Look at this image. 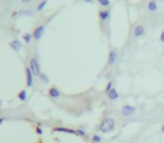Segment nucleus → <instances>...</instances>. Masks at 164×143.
<instances>
[{
	"label": "nucleus",
	"instance_id": "obj_8",
	"mask_svg": "<svg viewBox=\"0 0 164 143\" xmlns=\"http://www.w3.org/2000/svg\"><path fill=\"white\" fill-rule=\"evenodd\" d=\"M48 95L52 97V98H59L61 96V92L57 90L56 87H51L48 90Z\"/></svg>",
	"mask_w": 164,
	"mask_h": 143
},
{
	"label": "nucleus",
	"instance_id": "obj_2",
	"mask_svg": "<svg viewBox=\"0 0 164 143\" xmlns=\"http://www.w3.org/2000/svg\"><path fill=\"white\" fill-rule=\"evenodd\" d=\"M29 68H31V73L34 74V76H40L41 74V68H40V64L36 58H31L29 61Z\"/></svg>",
	"mask_w": 164,
	"mask_h": 143
},
{
	"label": "nucleus",
	"instance_id": "obj_7",
	"mask_svg": "<svg viewBox=\"0 0 164 143\" xmlns=\"http://www.w3.org/2000/svg\"><path fill=\"white\" fill-rule=\"evenodd\" d=\"M9 46H10V48L12 49V51H19L21 49V43L18 39H14V40H11L10 43H9Z\"/></svg>",
	"mask_w": 164,
	"mask_h": 143
},
{
	"label": "nucleus",
	"instance_id": "obj_5",
	"mask_svg": "<svg viewBox=\"0 0 164 143\" xmlns=\"http://www.w3.org/2000/svg\"><path fill=\"white\" fill-rule=\"evenodd\" d=\"M136 111V108L132 105H124L122 108V114L124 116H132Z\"/></svg>",
	"mask_w": 164,
	"mask_h": 143
},
{
	"label": "nucleus",
	"instance_id": "obj_9",
	"mask_svg": "<svg viewBox=\"0 0 164 143\" xmlns=\"http://www.w3.org/2000/svg\"><path fill=\"white\" fill-rule=\"evenodd\" d=\"M99 18L101 21H107L110 18V10H100L99 11Z\"/></svg>",
	"mask_w": 164,
	"mask_h": 143
},
{
	"label": "nucleus",
	"instance_id": "obj_25",
	"mask_svg": "<svg viewBox=\"0 0 164 143\" xmlns=\"http://www.w3.org/2000/svg\"><path fill=\"white\" fill-rule=\"evenodd\" d=\"M5 120H6L5 118H0V124H2V123L5 122Z\"/></svg>",
	"mask_w": 164,
	"mask_h": 143
},
{
	"label": "nucleus",
	"instance_id": "obj_28",
	"mask_svg": "<svg viewBox=\"0 0 164 143\" xmlns=\"http://www.w3.org/2000/svg\"><path fill=\"white\" fill-rule=\"evenodd\" d=\"M1 107H2V102L0 101V108H1Z\"/></svg>",
	"mask_w": 164,
	"mask_h": 143
},
{
	"label": "nucleus",
	"instance_id": "obj_17",
	"mask_svg": "<svg viewBox=\"0 0 164 143\" xmlns=\"http://www.w3.org/2000/svg\"><path fill=\"white\" fill-rule=\"evenodd\" d=\"M46 4H47V0H43L41 4L37 6V10H38V11H42L43 9H44V8H45Z\"/></svg>",
	"mask_w": 164,
	"mask_h": 143
},
{
	"label": "nucleus",
	"instance_id": "obj_27",
	"mask_svg": "<svg viewBox=\"0 0 164 143\" xmlns=\"http://www.w3.org/2000/svg\"><path fill=\"white\" fill-rule=\"evenodd\" d=\"M23 2H26V4H29V2H31V0H21Z\"/></svg>",
	"mask_w": 164,
	"mask_h": 143
},
{
	"label": "nucleus",
	"instance_id": "obj_16",
	"mask_svg": "<svg viewBox=\"0 0 164 143\" xmlns=\"http://www.w3.org/2000/svg\"><path fill=\"white\" fill-rule=\"evenodd\" d=\"M31 38H33V35H31V34H25V35L23 36V39L25 40L26 44H29L31 40Z\"/></svg>",
	"mask_w": 164,
	"mask_h": 143
},
{
	"label": "nucleus",
	"instance_id": "obj_6",
	"mask_svg": "<svg viewBox=\"0 0 164 143\" xmlns=\"http://www.w3.org/2000/svg\"><path fill=\"white\" fill-rule=\"evenodd\" d=\"M118 58V54L116 51H109V56H108V64L110 65V66H113L115 65V63L117 61Z\"/></svg>",
	"mask_w": 164,
	"mask_h": 143
},
{
	"label": "nucleus",
	"instance_id": "obj_24",
	"mask_svg": "<svg viewBox=\"0 0 164 143\" xmlns=\"http://www.w3.org/2000/svg\"><path fill=\"white\" fill-rule=\"evenodd\" d=\"M160 38H161V40L164 43V31H162V32H161V36H160Z\"/></svg>",
	"mask_w": 164,
	"mask_h": 143
},
{
	"label": "nucleus",
	"instance_id": "obj_14",
	"mask_svg": "<svg viewBox=\"0 0 164 143\" xmlns=\"http://www.w3.org/2000/svg\"><path fill=\"white\" fill-rule=\"evenodd\" d=\"M18 100H20L21 102H25L27 100V91L26 90H23L18 93Z\"/></svg>",
	"mask_w": 164,
	"mask_h": 143
},
{
	"label": "nucleus",
	"instance_id": "obj_20",
	"mask_svg": "<svg viewBox=\"0 0 164 143\" xmlns=\"http://www.w3.org/2000/svg\"><path fill=\"white\" fill-rule=\"evenodd\" d=\"M92 142L93 143H100L101 142V136L98 135V134H94L92 136Z\"/></svg>",
	"mask_w": 164,
	"mask_h": 143
},
{
	"label": "nucleus",
	"instance_id": "obj_11",
	"mask_svg": "<svg viewBox=\"0 0 164 143\" xmlns=\"http://www.w3.org/2000/svg\"><path fill=\"white\" fill-rule=\"evenodd\" d=\"M144 27L143 26H136L134 28V36L135 37H141L142 35H144Z\"/></svg>",
	"mask_w": 164,
	"mask_h": 143
},
{
	"label": "nucleus",
	"instance_id": "obj_4",
	"mask_svg": "<svg viewBox=\"0 0 164 143\" xmlns=\"http://www.w3.org/2000/svg\"><path fill=\"white\" fill-rule=\"evenodd\" d=\"M25 73H26V84H27V87H31L33 84H34V74L31 73L29 67H26Z\"/></svg>",
	"mask_w": 164,
	"mask_h": 143
},
{
	"label": "nucleus",
	"instance_id": "obj_19",
	"mask_svg": "<svg viewBox=\"0 0 164 143\" xmlns=\"http://www.w3.org/2000/svg\"><path fill=\"white\" fill-rule=\"evenodd\" d=\"M77 135L81 136V138H86V136H87V132L83 131V130H81V129H79V130H77Z\"/></svg>",
	"mask_w": 164,
	"mask_h": 143
},
{
	"label": "nucleus",
	"instance_id": "obj_29",
	"mask_svg": "<svg viewBox=\"0 0 164 143\" xmlns=\"http://www.w3.org/2000/svg\"><path fill=\"white\" fill-rule=\"evenodd\" d=\"M161 130H162V132H164V125L162 126V129H161Z\"/></svg>",
	"mask_w": 164,
	"mask_h": 143
},
{
	"label": "nucleus",
	"instance_id": "obj_15",
	"mask_svg": "<svg viewBox=\"0 0 164 143\" xmlns=\"http://www.w3.org/2000/svg\"><path fill=\"white\" fill-rule=\"evenodd\" d=\"M38 77H40V81H41L43 84H48V83H50V78L47 77L46 74H44V73H41Z\"/></svg>",
	"mask_w": 164,
	"mask_h": 143
},
{
	"label": "nucleus",
	"instance_id": "obj_30",
	"mask_svg": "<svg viewBox=\"0 0 164 143\" xmlns=\"http://www.w3.org/2000/svg\"><path fill=\"white\" fill-rule=\"evenodd\" d=\"M161 1H164V0H161Z\"/></svg>",
	"mask_w": 164,
	"mask_h": 143
},
{
	"label": "nucleus",
	"instance_id": "obj_10",
	"mask_svg": "<svg viewBox=\"0 0 164 143\" xmlns=\"http://www.w3.org/2000/svg\"><path fill=\"white\" fill-rule=\"evenodd\" d=\"M55 132H63V133H70V134H75L77 135V130H72V129L67 128H55L54 129Z\"/></svg>",
	"mask_w": 164,
	"mask_h": 143
},
{
	"label": "nucleus",
	"instance_id": "obj_18",
	"mask_svg": "<svg viewBox=\"0 0 164 143\" xmlns=\"http://www.w3.org/2000/svg\"><path fill=\"white\" fill-rule=\"evenodd\" d=\"M98 2L102 7H109L110 6V0H98Z\"/></svg>",
	"mask_w": 164,
	"mask_h": 143
},
{
	"label": "nucleus",
	"instance_id": "obj_21",
	"mask_svg": "<svg viewBox=\"0 0 164 143\" xmlns=\"http://www.w3.org/2000/svg\"><path fill=\"white\" fill-rule=\"evenodd\" d=\"M113 88V82H109L107 84V87H106V93L108 94V93L110 92V91H111Z\"/></svg>",
	"mask_w": 164,
	"mask_h": 143
},
{
	"label": "nucleus",
	"instance_id": "obj_13",
	"mask_svg": "<svg viewBox=\"0 0 164 143\" xmlns=\"http://www.w3.org/2000/svg\"><path fill=\"white\" fill-rule=\"evenodd\" d=\"M147 8H149V10L152 11V12L157 10V4H156V1H155V0H149V5H147Z\"/></svg>",
	"mask_w": 164,
	"mask_h": 143
},
{
	"label": "nucleus",
	"instance_id": "obj_1",
	"mask_svg": "<svg viewBox=\"0 0 164 143\" xmlns=\"http://www.w3.org/2000/svg\"><path fill=\"white\" fill-rule=\"evenodd\" d=\"M116 122L113 118H106L99 125V130L102 133H109L115 130Z\"/></svg>",
	"mask_w": 164,
	"mask_h": 143
},
{
	"label": "nucleus",
	"instance_id": "obj_3",
	"mask_svg": "<svg viewBox=\"0 0 164 143\" xmlns=\"http://www.w3.org/2000/svg\"><path fill=\"white\" fill-rule=\"evenodd\" d=\"M44 32H45V26L40 25L34 29V31H33L31 35H33V38H34L35 40H40L42 37H43V35H44Z\"/></svg>",
	"mask_w": 164,
	"mask_h": 143
},
{
	"label": "nucleus",
	"instance_id": "obj_23",
	"mask_svg": "<svg viewBox=\"0 0 164 143\" xmlns=\"http://www.w3.org/2000/svg\"><path fill=\"white\" fill-rule=\"evenodd\" d=\"M36 133L38 134V135H42L43 134V129L41 126H36Z\"/></svg>",
	"mask_w": 164,
	"mask_h": 143
},
{
	"label": "nucleus",
	"instance_id": "obj_12",
	"mask_svg": "<svg viewBox=\"0 0 164 143\" xmlns=\"http://www.w3.org/2000/svg\"><path fill=\"white\" fill-rule=\"evenodd\" d=\"M108 97H109V100H111V101L117 100L118 97H119V94H118L117 90H116V88H113L110 92L108 93Z\"/></svg>",
	"mask_w": 164,
	"mask_h": 143
},
{
	"label": "nucleus",
	"instance_id": "obj_22",
	"mask_svg": "<svg viewBox=\"0 0 164 143\" xmlns=\"http://www.w3.org/2000/svg\"><path fill=\"white\" fill-rule=\"evenodd\" d=\"M19 14L20 15H26V16H31L33 12L31 11H28V10H20L19 11Z\"/></svg>",
	"mask_w": 164,
	"mask_h": 143
},
{
	"label": "nucleus",
	"instance_id": "obj_26",
	"mask_svg": "<svg viewBox=\"0 0 164 143\" xmlns=\"http://www.w3.org/2000/svg\"><path fill=\"white\" fill-rule=\"evenodd\" d=\"M94 0H84V2H88V4H92Z\"/></svg>",
	"mask_w": 164,
	"mask_h": 143
}]
</instances>
